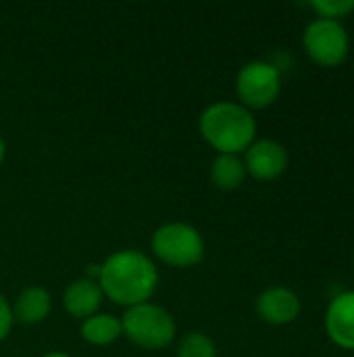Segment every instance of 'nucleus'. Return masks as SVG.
Listing matches in <instances>:
<instances>
[{"label":"nucleus","mask_w":354,"mask_h":357,"mask_svg":"<svg viewBox=\"0 0 354 357\" xmlns=\"http://www.w3.org/2000/svg\"><path fill=\"white\" fill-rule=\"evenodd\" d=\"M98 287L104 299L129 310L154 297L159 289V268L146 253L121 249L100 264Z\"/></svg>","instance_id":"f257e3e1"},{"label":"nucleus","mask_w":354,"mask_h":357,"mask_svg":"<svg viewBox=\"0 0 354 357\" xmlns=\"http://www.w3.org/2000/svg\"><path fill=\"white\" fill-rule=\"evenodd\" d=\"M200 136L217 155H240L257 140V119L252 111L234 100H217L198 117Z\"/></svg>","instance_id":"f03ea898"},{"label":"nucleus","mask_w":354,"mask_h":357,"mask_svg":"<svg viewBox=\"0 0 354 357\" xmlns=\"http://www.w3.org/2000/svg\"><path fill=\"white\" fill-rule=\"evenodd\" d=\"M121 328L129 343L148 351L169 347L177 335V324L171 312L152 301L125 310L121 316Z\"/></svg>","instance_id":"7ed1b4c3"},{"label":"nucleus","mask_w":354,"mask_h":357,"mask_svg":"<svg viewBox=\"0 0 354 357\" xmlns=\"http://www.w3.org/2000/svg\"><path fill=\"white\" fill-rule=\"evenodd\" d=\"M154 257L171 268H192L204 259L202 234L186 222H167L150 238Z\"/></svg>","instance_id":"20e7f679"},{"label":"nucleus","mask_w":354,"mask_h":357,"mask_svg":"<svg viewBox=\"0 0 354 357\" xmlns=\"http://www.w3.org/2000/svg\"><path fill=\"white\" fill-rule=\"evenodd\" d=\"M303 48L307 56L319 67H340L351 52V36L342 21L313 19L303 33Z\"/></svg>","instance_id":"39448f33"},{"label":"nucleus","mask_w":354,"mask_h":357,"mask_svg":"<svg viewBox=\"0 0 354 357\" xmlns=\"http://www.w3.org/2000/svg\"><path fill=\"white\" fill-rule=\"evenodd\" d=\"M282 92V71L269 61H250L236 75V94L242 107L267 109Z\"/></svg>","instance_id":"423d86ee"},{"label":"nucleus","mask_w":354,"mask_h":357,"mask_svg":"<svg viewBox=\"0 0 354 357\" xmlns=\"http://www.w3.org/2000/svg\"><path fill=\"white\" fill-rule=\"evenodd\" d=\"M242 161H244L248 176L261 182H271V180H277L288 169L290 157H288L286 146L280 144L277 140L261 138V140H255L244 151Z\"/></svg>","instance_id":"0eeeda50"},{"label":"nucleus","mask_w":354,"mask_h":357,"mask_svg":"<svg viewBox=\"0 0 354 357\" xmlns=\"http://www.w3.org/2000/svg\"><path fill=\"white\" fill-rule=\"evenodd\" d=\"M257 316L271 326L292 324L303 310L298 295L286 287H269L257 297Z\"/></svg>","instance_id":"6e6552de"},{"label":"nucleus","mask_w":354,"mask_h":357,"mask_svg":"<svg viewBox=\"0 0 354 357\" xmlns=\"http://www.w3.org/2000/svg\"><path fill=\"white\" fill-rule=\"evenodd\" d=\"M323 324L334 345L354 351V291H344L330 301Z\"/></svg>","instance_id":"1a4fd4ad"},{"label":"nucleus","mask_w":354,"mask_h":357,"mask_svg":"<svg viewBox=\"0 0 354 357\" xmlns=\"http://www.w3.org/2000/svg\"><path fill=\"white\" fill-rule=\"evenodd\" d=\"M102 299H104V295H102L98 282L83 276V278H77L71 284H67L61 301H63V307L69 316L83 322L86 318L98 314Z\"/></svg>","instance_id":"9d476101"},{"label":"nucleus","mask_w":354,"mask_h":357,"mask_svg":"<svg viewBox=\"0 0 354 357\" xmlns=\"http://www.w3.org/2000/svg\"><path fill=\"white\" fill-rule=\"evenodd\" d=\"M13 318L21 324H40L52 310V297L44 287H27L10 303Z\"/></svg>","instance_id":"9b49d317"},{"label":"nucleus","mask_w":354,"mask_h":357,"mask_svg":"<svg viewBox=\"0 0 354 357\" xmlns=\"http://www.w3.org/2000/svg\"><path fill=\"white\" fill-rule=\"evenodd\" d=\"M81 339L90 345L96 347H106L113 345L119 337H123V328H121V318L113 316V314H94L90 318H86L81 322Z\"/></svg>","instance_id":"f8f14e48"},{"label":"nucleus","mask_w":354,"mask_h":357,"mask_svg":"<svg viewBox=\"0 0 354 357\" xmlns=\"http://www.w3.org/2000/svg\"><path fill=\"white\" fill-rule=\"evenodd\" d=\"M246 167L240 155H217L211 163V182L225 192L240 188L246 180Z\"/></svg>","instance_id":"ddd939ff"},{"label":"nucleus","mask_w":354,"mask_h":357,"mask_svg":"<svg viewBox=\"0 0 354 357\" xmlns=\"http://www.w3.org/2000/svg\"><path fill=\"white\" fill-rule=\"evenodd\" d=\"M177 357H217V345L209 335L194 331L179 339Z\"/></svg>","instance_id":"4468645a"},{"label":"nucleus","mask_w":354,"mask_h":357,"mask_svg":"<svg viewBox=\"0 0 354 357\" xmlns=\"http://www.w3.org/2000/svg\"><path fill=\"white\" fill-rule=\"evenodd\" d=\"M307 6L317 15V19L342 21L354 10V0H313Z\"/></svg>","instance_id":"2eb2a0df"},{"label":"nucleus","mask_w":354,"mask_h":357,"mask_svg":"<svg viewBox=\"0 0 354 357\" xmlns=\"http://www.w3.org/2000/svg\"><path fill=\"white\" fill-rule=\"evenodd\" d=\"M13 324H15V318H13L10 303H8V299L0 293V341H4V339L10 335Z\"/></svg>","instance_id":"dca6fc26"},{"label":"nucleus","mask_w":354,"mask_h":357,"mask_svg":"<svg viewBox=\"0 0 354 357\" xmlns=\"http://www.w3.org/2000/svg\"><path fill=\"white\" fill-rule=\"evenodd\" d=\"M4 157H6V142H4V138H2V134H0V167H2V163H4Z\"/></svg>","instance_id":"f3484780"},{"label":"nucleus","mask_w":354,"mask_h":357,"mask_svg":"<svg viewBox=\"0 0 354 357\" xmlns=\"http://www.w3.org/2000/svg\"><path fill=\"white\" fill-rule=\"evenodd\" d=\"M44 357H71L69 354H63V351H52V354H46Z\"/></svg>","instance_id":"a211bd4d"}]
</instances>
